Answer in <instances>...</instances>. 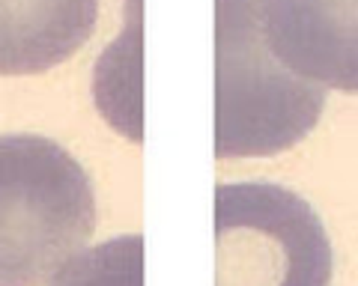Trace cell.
<instances>
[{
  "label": "cell",
  "mask_w": 358,
  "mask_h": 286,
  "mask_svg": "<svg viewBox=\"0 0 358 286\" xmlns=\"http://www.w3.org/2000/svg\"><path fill=\"white\" fill-rule=\"evenodd\" d=\"M99 0H0V75H39L84 48Z\"/></svg>",
  "instance_id": "5"
},
{
  "label": "cell",
  "mask_w": 358,
  "mask_h": 286,
  "mask_svg": "<svg viewBox=\"0 0 358 286\" xmlns=\"http://www.w3.org/2000/svg\"><path fill=\"white\" fill-rule=\"evenodd\" d=\"M48 286H143V239L117 236L84 248Z\"/></svg>",
  "instance_id": "6"
},
{
  "label": "cell",
  "mask_w": 358,
  "mask_h": 286,
  "mask_svg": "<svg viewBox=\"0 0 358 286\" xmlns=\"http://www.w3.org/2000/svg\"><path fill=\"white\" fill-rule=\"evenodd\" d=\"M331 241L299 194L272 182L215 188V286H329Z\"/></svg>",
  "instance_id": "3"
},
{
  "label": "cell",
  "mask_w": 358,
  "mask_h": 286,
  "mask_svg": "<svg viewBox=\"0 0 358 286\" xmlns=\"http://www.w3.org/2000/svg\"><path fill=\"white\" fill-rule=\"evenodd\" d=\"M93 229V185L60 143L0 137V286H48Z\"/></svg>",
  "instance_id": "2"
},
{
  "label": "cell",
  "mask_w": 358,
  "mask_h": 286,
  "mask_svg": "<svg viewBox=\"0 0 358 286\" xmlns=\"http://www.w3.org/2000/svg\"><path fill=\"white\" fill-rule=\"evenodd\" d=\"M272 54L322 90L358 93V0H260Z\"/></svg>",
  "instance_id": "4"
},
{
  "label": "cell",
  "mask_w": 358,
  "mask_h": 286,
  "mask_svg": "<svg viewBox=\"0 0 358 286\" xmlns=\"http://www.w3.org/2000/svg\"><path fill=\"white\" fill-rule=\"evenodd\" d=\"M326 107V90L272 54L260 0H215V156L287 152Z\"/></svg>",
  "instance_id": "1"
}]
</instances>
